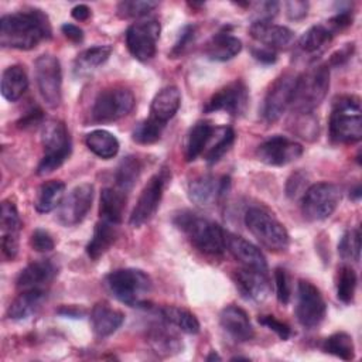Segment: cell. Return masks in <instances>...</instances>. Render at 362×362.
I'll use <instances>...</instances> for the list:
<instances>
[{"label":"cell","instance_id":"obj_1","mask_svg":"<svg viewBox=\"0 0 362 362\" xmlns=\"http://www.w3.org/2000/svg\"><path fill=\"white\" fill-rule=\"evenodd\" d=\"M49 37L51 25L41 10L17 11L0 20V45L4 48L27 51Z\"/></svg>","mask_w":362,"mask_h":362},{"label":"cell","instance_id":"obj_2","mask_svg":"<svg viewBox=\"0 0 362 362\" xmlns=\"http://www.w3.org/2000/svg\"><path fill=\"white\" fill-rule=\"evenodd\" d=\"M174 223L204 255L218 257L226 250V232L216 222L182 211L174 218Z\"/></svg>","mask_w":362,"mask_h":362},{"label":"cell","instance_id":"obj_3","mask_svg":"<svg viewBox=\"0 0 362 362\" xmlns=\"http://www.w3.org/2000/svg\"><path fill=\"white\" fill-rule=\"evenodd\" d=\"M329 139L337 144H354L362 137L361 99L355 95H341L332 100L328 120Z\"/></svg>","mask_w":362,"mask_h":362},{"label":"cell","instance_id":"obj_4","mask_svg":"<svg viewBox=\"0 0 362 362\" xmlns=\"http://www.w3.org/2000/svg\"><path fill=\"white\" fill-rule=\"evenodd\" d=\"M105 286L116 300L129 307L148 305V296L153 290L150 276L134 267L110 272L105 277Z\"/></svg>","mask_w":362,"mask_h":362},{"label":"cell","instance_id":"obj_5","mask_svg":"<svg viewBox=\"0 0 362 362\" xmlns=\"http://www.w3.org/2000/svg\"><path fill=\"white\" fill-rule=\"evenodd\" d=\"M329 89V66L320 64L297 75L290 107L293 113H313L321 105Z\"/></svg>","mask_w":362,"mask_h":362},{"label":"cell","instance_id":"obj_6","mask_svg":"<svg viewBox=\"0 0 362 362\" xmlns=\"http://www.w3.org/2000/svg\"><path fill=\"white\" fill-rule=\"evenodd\" d=\"M41 144L44 154L37 174L45 175L59 168L71 154L72 144L65 123L57 119L47 120L41 129Z\"/></svg>","mask_w":362,"mask_h":362},{"label":"cell","instance_id":"obj_7","mask_svg":"<svg viewBox=\"0 0 362 362\" xmlns=\"http://www.w3.org/2000/svg\"><path fill=\"white\" fill-rule=\"evenodd\" d=\"M245 225L256 240L272 252H283L290 245V236L284 225L264 208H249L245 214Z\"/></svg>","mask_w":362,"mask_h":362},{"label":"cell","instance_id":"obj_8","mask_svg":"<svg viewBox=\"0 0 362 362\" xmlns=\"http://www.w3.org/2000/svg\"><path fill=\"white\" fill-rule=\"evenodd\" d=\"M133 92L124 86H109L100 90L92 106V119L98 123H110L127 116L134 107Z\"/></svg>","mask_w":362,"mask_h":362},{"label":"cell","instance_id":"obj_9","mask_svg":"<svg viewBox=\"0 0 362 362\" xmlns=\"http://www.w3.org/2000/svg\"><path fill=\"white\" fill-rule=\"evenodd\" d=\"M341 201V189L332 182H315L310 185L301 198L303 216L310 222L329 218Z\"/></svg>","mask_w":362,"mask_h":362},{"label":"cell","instance_id":"obj_10","mask_svg":"<svg viewBox=\"0 0 362 362\" xmlns=\"http://www.w3.org/2000/svg\"><path fill=\"white\" fill-rule=\"evenodd\" d=\"M35 83L48 107H58L62 99V71L58 58L52 54H42L35 59Z\"/></svg>","mask_w":362,"mask_h":362},{"label":"cell","instance_id":"obj_11","mask_svg":"<svg viewBox=\"0 0 362 362\" xmlns=\"http://www.w3.org/2000/svg\"><path fill=\"white\" fill-rule=\"evenodd\" d=\"M170 180V173L163 168L160 173H156L144 185V188L141 189L137 202L130 214V219L129 223L133 228H140L144 223H147L154 214L157 212L165 185Z\"/></svg>","mask_w":362,"mask_h":362},{"label":"cell","instance_id":"obj_12","mask_svg":"<svg viewBox=\"0 0 362 362\" xmlns=\"http://www.w3.org/2000/svg\"><path fill=\"white\" fill-rule=\"evenodd\" d=\"M161 25L154 18L139 20L126 30V45L129 52L139 61H148L154 57Z\"/></svg>","mask_w":362,"mask_h":362},{"label":"cell","instance_id":"obj_13","mask_svg":"<svg viewBox=\"0 0 362 362\" xmlns=\"http://www.w3.org/2000/svg\"><path fill=\"white\" fill-rule=\"evenodd\" d=\"M327 314V305L321 291L307 280H298L296 317L304 328L318 327Z\"/></svg>","mask_w":362,"mask_h":362},{"label":"cell","instance_id":"obj_14","mask_svg":"<svg viewBox=\"0 0 362 362\" xmlns=\"http://www.w3.org/2000/svg\"><path fill=\"white\" fill-rule=\"evenodd\" d=\"M93 202V185L90 182H82L72 188L66 197H64L58 206V222L64 226H75L81 223L92 208Z\"/></svg>","mask_w":362,"mask_h":362},{"label":"cell","instance_id":"obj_15","mask_svg":"<svg viewBox=\"0 0 362 362\" xmlns=\"http://www.w3.org/2000/svg\"><path fill=\"white\" fill-rule=\"evenodd\" d=\"M296 81L297 75L283 74L279 78H276L274 82L270 85V88L266 92L262 107V115L266 122H277L287 110V107H290Z\"/></svg>","mask_w":362,"mask_h":362},{"label":"cell","instance_id":"obj_16","mask_svg":"<svg viewBox=\"0 0 362 362\" xmlns=\"http://www.w3.org/2000/svg\"><path fill=\"white\" fill-rule=\"evenodd\" d=\"M249 103V92L243 81L236 79L229 82L219 90H216L206 105L204 106L205 113L212 112H226L232 116H239L245 113Z\"/></svg>","mask_w":362,"mask_h":362},{"label":"cell","instance_id":"obj_17","mask_svg":"<svg viewBox=\"0 0 362 362\" xmlns=\"http://www.w3.org/2000/svg\"><path fill=\"white\" fill-rule=\"evenodd\" d=\"M257 158L272 167H281L296 161L303 154V146L284 136H272L256 150Z\"/></svg>","mask_w":362,"mask_h":362},{"label":"cell","instance_id":"obj_18","mask_svg":"<svg viewBox=\"0 0 362 362\" xmlns=\"http://www.w3.org/2000/svg\"><path fill=\"white\" fill-rule=\"evenodd\" d=\"M230 180L226 175H199L188 184L189 199L199 206H211L223 198L229 189Z\"/></svg>","mask_w":362,"mask_h":362},{"label":"cell","instance_id":"obj_19","mask_svg":"<svg viewBox=\"0 0 362 362\" xmlns=\"http://www.w3.org/2000/svg\"><path fill=\"white\" fill-rule=\"evenodd\" d=\"M249 34L262 47L273 51L287 49L294 42V33L290 28L272 21H253L249 27Z\"/></svg>","mask_w":362,"mask_h":362},{"label":"cell","instance_id":"obj_20","mask_svg":"<svg viewBox=\"0 0 362 362\" xmlns=\"http://www.w3.org/2000/svg\"><path fill=\"white\" fill-rule=\"evenodd\" d=\"M21 219L16 205L11 201L1 202L0 230H1V252L6 259L13 260L18 252V235Z\"/></svg>","mask_w":362,"mask_h":362},{"label":"cell","instance_id":"obj_21","mask_svg":"<svg viewBox=\"0 0 362 362\" xmlns=\"http://www.w3.org/2000/svg\"><path fill=\"white\" fill-rule=\"evenodd\" d=\"M226 250L242 264V267L267 273V262L257 246L242 236L226 232Z\"/></svg>","mask_w":362,"mask_h":362},{"label":"cell","instance_id":"obj_22","mask_svg":"<svg viewBox=\"0 0 362 362\" xmlns=\"http://www.w3.org/2000/svg\"><path fill=\"white\" fill-rule=\"evenodd\" d=\"M57 273H58V269L55 263L51 262L49 259L35 260L28 263L20 272L16 284L20 291L31 290V288H45V286L52 281Z\"/></svg>","mask_w":362,"mask_h":362},{"label":"cell","instance_id":"obj_23","mask_svg":"<svg viewBox=\"0 0 362 362\" xmlns=\"http://www.w3.org/2000/svg\"><path fill=\"white\" fill-rule=\"evenodd\" d=\"M233 281L240 294L252 301H263L270 291L267 273L242 267L235 272Z\"/></svg>","mask_w":362,"mask_h":362},{"label":"cell","instance_id":"obj_24","mask_svg":"<svg viewBox=\"0 0 362 362\" xmlns=\"http://www.w3.org/2000/svg\"><path fill=\"white\" fill-rule=\"evenodd\" d=\"M219 322L223 331L235 341L245 342L253 338L255 331L245 310L238 305H226L219 314Z\"/></svg>","mask_w":362,"mask_h":362},{"label":"cell","instance_id":"obj_25","mask_svg":"<svg viewBox=\"0 0 362 362\" xmlns=\"http://www.w3.org/2000/svg\"><path fill=\"white\" fill-rule=\"evenodd\" d=\"M161 321L154 322L148 332H147V341L151 346V349L161 356H171L174 354H178L182 349V342L180 341V337L171 329V324L167 322L160 317Z\"/></svg>","mask_w":362,"mask_h":362},{"label":"cell","instance_id":"obj_26","mask_svg":"<svg viewBox=\"0 0 362 362\" xmlns=\"http://www.w3.org/2000/svg\"><path fill=\"white\" fill-rule=\"evenodd\" d=\"M124 321V314L110 307L107 303H98L90 313V325L96 337L106 338L120 328Z\"/></svg>","mask_w":362,"mask_h":362},{"label":"cell","instance_id":"obj_27","mask_svg":"<svg viewBox=\"0 0 362 362\" xmlns=\"http://www.w3.org/2000/svg\"><path fill=\"white\" fill-rule=\"evenodd\" d=\"M181 105V92L177 86L170 85L160 89L151 100L150 117L167 124L175 116Z\"/></svg>","mask_w":362,"mask_h":362},{"label":"cell","instance_id":"obj_28","mask_svg":"<svg viewBox=\"0 0 362 362\" xmlns=\"http://www.w3.org/2000/svg\"><path fill=\"white\" fill-rule=\"evenodd\" d=\"M45 298H47L45 288L23 290L8 305L7 315H8V318L16 320V321L27 320L38 311V308L42 305Z\"/></svg>","mask_w":362,"mask_h":362},{"label":"cell","instance_id":"obj_29","mask_svg":"<svg viewBox=\"0 0 362 362\" xmlns=\"http://www.w3.org/2000/svg\"><path fill=\"white\" fill-rule=\"evenodd\" d=\"M117 239V226L116 223L100 219L93 229V235L86 245V255L92 260L102 257L116 242Z\"/></svg>","mask_w":362,"mask_h":362},{"label":"cell","instance_id":"obj_30","mask_svg":"<svg viewBox=\"0 0 362 362\" xmlns=\"http://www.w3.org/2000/svg\"><path fill=\"white\" fill-rule=\"evenodd\" d=\"M242 49V41L225 31H221L206 42L205 54L212 61H229L236 57Z\"/></svg>","mask_w":362,"mask_h":362},{"label":"cell","instance_id":"obj_31","mask_svg":"<svg viewBox=\"0 0 362 362\" xmlns=\"http://www.w3.org/2000/svg\"><path fill=\"white\" fill-rule=\"evenodd\" d=\"M126 192L119 188H103L99 201L100 219L119 225L126 209Z\"/></svg>","mask_w":362,"mask_h":362},{"label":"cell","instance_id":"obj_32","mask_svg":"<svg viewBox=\"0 0 362 362\" xmlns=\"http://www.w3.org/2000/svg\"><path fill=\"white\" fill-rule=\"evenodd\" d=\"M215 132V126H212L206 120H198L189 129L185 141V160L194 161L198 156L204 154L212 134Z\"/></svg>","mask_w":362,"mask_h":362},{"label":"cell","instance_id":"obj_33","mask_svg":"<svg viewBox=\"0 0 362 362\" xmlns=\"http://www.w3.org/2000/svg\"><path fill=\"white\" fill-rule=\"evenodd\" d=\"M28 88V78L21 65H11L1 74V95L8 102H16Z\"/></svg>","mask_w":362,"mask_h":362},{"label":"cell","instance_id":"obj_34","mask_svg":"<svg viewBox=\"0 0 362 362\" xmlns=\"http://www.w3.org/2000/svg\"><path fill=\"white\" fill-rule=\"evenodd\" d=\"M64 194H65V184L62 181L59 180L45 181L44 184L40 185L37 191L34 206L41 214L51 212L61 205L64 199Z\"/></svg>","mask_w":362,"mask_h":362},{"label":"cell","instance_id":"obj_35","mask_svg":"<svg viewBox=\"0 0 362 362\" xmlns=\"http://www.w3.org/2000/svg\"><path fill=\"white\" fill-rule=\"evenodd\" d=\"M86 147L98 157L103 160L113 158L119 151V140L115 134L107 130L98 129L86 134L85 137Z\"/></svg>","mask_w":362,"mask_h":362},{"label":"cell","instance_id":"obj_36","mask_svg":"<svg viewBox=\"0 0 362 362\" xmlns=\"http://www.w3.org/2000/svg\"><path fill=\"white\" fill-rule=\"evenodd\" d=\"M335 33L328 24H315L310 27L298 40V48L304 54H315L322 51L332 40Z\"/></svg>","mask_w":362,"mask_h":362},{"label":"cell","instance_id":"obj_37","mask_svg":"<svg viewBox=\"0 0 362 362\" xmlns=\"http://www.w3.org/2000/svg\"><path fill=\"white\" fill-rule=\"evenodd\" d=\"M235 141V132L228 127V126H222V127H215V132L204 151V158L206 160L208 164H215L216 161H219L232 147Z\"/></svg>","mask_w":362,"mask_h":362},{"label":"cell","instance_id":"obj_38","mask_svg":"<svg viewBox=\"0 0 362 362\" xmlns=\"http://www.w3.org/2000/svg\"><path fill=\"white\" fill-rule=\"evenodd\" d=\"M160 317L185 334H197L199 331L198 318L182 307L165 305L160 308Z\"/></svg>","mask_w":362,"mask_h":362},{"label":"cell","instance_id":"obj_39","mask_svg":"<svg viewBox=\"0 0 362 362\" xmlns=\"http://www.w3.org/2000/svg\"><path fill=\"white\" fill-rule=\"evenodd\" d=\"M141 173V163L136 156H127L124 157L115 173V181H116V188L122 189L123 192L127 194L139 180Z\"/></svg>","mask_w":362,"mask_h":362},{"label":"cell","instance_id":"obj_40","mask_svg":"<svg viewBox=\"0 0 362 362\" xmlns=\"http://www.w3.org/2000/svg\"><path fill=\"white\" fill-rule=\"evenodd\" d=\"M113 48L112 45H95L83 49L75 59V71L79 74L96 69L107 61Z\"/></svg>","mask_w":362,"mask_h":362},{"label":"cell","instance_id":"obj_41","mask_svg":"<svg viewBox=\"0 0 362 362\" xmlns=\"http://www.w3.org/2000/svg\"><path fill=\"white\" fill-rule=\"evenodd\" d=\"M322 351L344 361H351L355 356V345L352 337L344 331L334 332L325 338L322 342Z\"/></svg>","mask_w":362,"mask_h":362},{"label":"cell","instance_id":"obj_42","mask_svg":"<svg viewBox=\"0 0 362 362\" xmlns=\"http://www.w3.org/2000/svg\"><path fill=\"white\" fill-rule=\"evenodd\" d=\"M356 283H358L356 273L351 266L344 264L338 269L337 297L339 298V301H342L344 304H349L354 301Z\"/></svg>","mask_w":362,"mask_h":362},{"label":"cell","instance_id":"obj_43","mask_svg":"<svg viewBox=\"0 0 362 362\" xmlns=\"http://www.w3.org/2000/svg\"><path fill=\"white\" fill-rule=\"evenodd\" d=\"M164 127H165L164 123L148 116L147 119H144L136 124V127L132 133V137L139 144H151V143H156L157 140H160Z\"/></svg>","mask_w":362,"mask_h":362},{"label":"cell","instance_id":"obj_44","mask_svg":"<svg viewBox=\"0 0 362 362\" xmlns=\"http://www.w3.org/2000/svg\"><path fill=\"white\" fill-rule=\"evenodd\" d=\"M338 252L342 259L358 262L361 255V233L358 228L346 230L339 243H338Z\"/></svg>","mask_w":362,"mask_h":362},{"label":"cell","instance_id":"obj_45","mask_svg":"<svg viewBox=\"0 0 362 362\" xmlns=\"http://www.w3.org/2000/svg\"><path fill=\"white\" fill-rule=\"evenodd\" d=\"M156 7L157 3L150 0H124L117 4V16L122 18H140L147 16Z\"/></svg>","mask_w":362,"mask_h":362},{"label":"cell","instance_id":"obj_46","mask_svg":"<svg viewBox=\"0 0 362 362\" xmlns=\"http://www.w3.org/2000/svg\"><path fill=\"white\" fill-rule=\"evenodd\" d=\"M274 287H276V296L279 303L286 305L290 301V296H291L290 279L286 269L283 267L274 269Z\"/></svg>","mask_w":362,"mask_h":362},{"label":"cell","instance_id":"obj_47","mask_svg":"<svg viewBox=\"0 0 362 362\" xmlns=\"http://www.w3.org/2000/svg\"><path fill=\"white\" fill-rule=\"evenodd\" d=\"M259 322H260L262 325H264L266 328H269L270 331L276 332L277 337H279L280 339H283V341L288 339L290 335H291L290 327H288L284 321L276 318L274 315H260V317H259Z\"/></svg>","mask_w":362,"mask_h":362},{"label":"cell","instance_id":"obj_48","mask_svg":"<svg viewBox=\"0 0 362 362\" xmlns=\"http://www.w3.org/2000/svg\"><path fill=\"white\" fill-rule=\"evenodd\" d=\"M30 245L37 252H51L55 246L52 236L44 229H35L31 233Z\"/></svg>","mask_w":362,"mask_h":362},{"label":"cell","instance_id":"obj_49","mask_svg":"<svg viewBox=\"0 0 362 362\" xmlns=\"http://www.w3.org/2000/svg\"><path fill=\"white\" fill-rule=\"evenodd\" d=\"M255 20L253 21H272L277 11L279 3L277 1H260L255 4Z\"/></svg>","mask_w":362,"mask_h":362},{"label":"cell","instance_id":"obj_50","mask_svg":"<svg viewBox=\"0 0 362 362\" xmlns=\"http://www.w3.org/2000/svg\"><path fill=\"white\" fill-rule=\"evenodd\" d=\"M305 181H307L305 173H303V171H296V173H293V174L288 177L287 184H286V194H287V197L294 198V197H297L298 194H301V191H303L304 187H305ZM304 191H305V189H304Z\"/></svg>","mask_w":362,"mask_h":362},{"label":"cell","instance_id":"obj_51","mask_svg":"<svg viewBox=\"0 0 362 362\" xmlns=\"http://www.w3.org/2000/svg\"><path fill=\"white\" fill-rule=\"evenodd\" d=\"M194 33H195L194 25H185V27L181 30V33H180V35H178V40L175 41V44H174V47H173L171 55H180V54L184 51V48H185V47L191 42V40L194 38Z\"/></svg>","mask_w":362,"mask_h":362},{"label":"cell","instance_id":"obj_52","mask_svg":"<svg viewBox=\"0 0 362 362\" xmlns=\"http://www.w3.org/2000/svg\"><path fill=\"white\" fill-rule=\"evenodd\" d=\"M286 10H287L288 18L300 20V18L307 16L308 3H305V1H287L286 3Z\"/></svg>","mask_w":362,"mask_h":362},{"label":"cell","instance_id":"obj_53","mask_svg":"<svg viewBox=\"0 0 362 362\" xmlns=\"http://www.w3.org/2000/svg\"><path fill=\"white\" fill-rule=\"evenodd\" d=\"M354 42L351 44H345L341 49H338L337 52H334L329 58V65H334V66H338V65H342L345 61L349 59V57L352 55L354 52ZM328 65V66H329Z\"/></svg>","mask_w":362,"mask_h":362},{"label":"cell","instance_id":"obj_54","mask_svg":"<svg viewBox=\"0 0 362 362\" xmlns=\"http://www.w3.org/2000/svg\"><path fill=\"white\" fill-rule=\"evenodd\" d=\"M252 54L257 61H260L263 64H273L277 59L276 51H273L270 48H266V47H262V45H259L257 48H252Z\"/></svg>","mask_w":362,"mask_h":362},{"label":"cell","instance_id":"obj_55","mask_svg":"<svg viewBox=\"0 0 362 362\" xmlns=\"http://www.w3.org/2000/svg\"><path fill=\"white\" fill-rule=\"evenodd\" d=\"M61 31L62 34L72 42H81L83 40V31L82 28H79L78 25L75 24H71V23H65L62 24L61 27Z\"/></svg>","mask_w":362,"mask_h":362},{"label":"cell","instance_id":"obj_56","mask_svg":"<svg viewBox=\"0 0 362 362\" xmlns=\"http://www.w3.org/2000/svg\"><path fill=\"white\" fill-rule=\"evenodd\" d=\"M42 120V110L41 109H33L30 112H27L20 120H18V126L25 129V127H31L37 123H40Z\"/></svg>","mask_w":362,"mask_h":362},{"label":"cell","instance_id":"obj_57","mask_svg":"<svg viewBox=\"0 0 362 362\" xmlns=\"http://www.w3.org/2000/svg\"><path fill=\"white\" fill-rule=\"evenodd\" d=\"M71 14L78 21H86L90 17V8L86 4H76L71 10Z\"/></svg>","mask_w":362,"mask_h":362},{"label":"cell","instance_id":"obj_58","mask_svg":"<svg viewBox=\"0 0 362 362\" xmlns=\"http://www.w3.org/2000/svg\"><path fill=\"white\" fill-rule=\"evenodd\" d=\"M215 359H216V361H221V356H219L215 351H212V352L206 356V361H215Z\"/></svg>","mask_w":362,"mask_h":362}]
</instances>
